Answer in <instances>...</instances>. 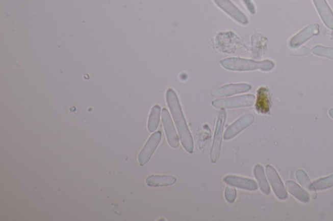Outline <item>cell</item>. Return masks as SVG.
Returning <instances> with one entry per match:
<instances>
[{
  "label": "cell",
  "instance_id": "11",
  "mask_svg": "<svg viewBox=\"0 0 333 221\" xmlns=\"http://www.w3.org/2000/svg\"><path fill=\"white\" fill-rule=\"evenodd\" d=\"M251 88L252 86L248 84H230L216 89L212 95L215 98L227 97L235 94L247 92L251 90Z\"/></svg>",
  "mask_w": 333,
  "mask_h": 221
},
{
  "label": "cell",
  "instance_id": "17",
  "mask_svg": "<svg viewBox=\"0 0 333 221\" xmlns=\"http://www.w3.org/2000/svg\"><path fill=\"white\" fill-rule=\"evenodd\" d=\"M296 176L299 184L305 189L306 192H308L311 198L316 199V197H317V194H316L313 184L311 182L310 178H309L305 171L303 169H298V170L296 171Z\"/></svg>",
  "mask_w": 333,
  "mask_h": 221
},
{
  "label": "cell",
  "instance_id": "10",
  "mask_svg": "<svg viewBox=\"0 0 333 221\" xmlns=\"http://www.w3.org/2000/svg\"><path fill=\"white\" fill-rule=\"evenodd\" d=\"M215 3L219 8L228 14L230 17L242 25H247L249 20L245 14L242 13L239 9L234 5L230 0H214Z\"/></svg>",
  "mask_w": 333,
  "mask_h": 221
},
{
  "label": "cell",
  "instance_id": "2",
  "mask_svg": "<svg viewBox=\"0 0 333 221\" xmlns=\"http://www.w3.org/2000/svg\"><path fill=\"white\" fill-rule=\"evenodd\" d=\"M220 63L222 67L230 71L243 72L260 70L264 72H270L275 67V63L270 60L255 61L241 58H228L222 60Z\"/></svg>",
  "mask_w": 333,
  "mask_h": 221
},
{
  "label": "cell",
  "instance_id": "20",
  "mask_svg": "<svg viewBox=\"0 0 333 221\" xmlns=\"http://www.w3.org/2000/svg\"><path fill=\"white\" fill-rule=\"evenodd\" d=\"M316 190L321 191L333 187V175L320 178L313 183Z\"/></svg>",
  "mask_w": 333,
  "mask_h": 221
},
{
  "label": "cell",
  "instance_id": "12",
  "mask_svg": "<svg viewBox=\"0 0 333 221\" xmlns=\"http://www.w3.org/2000/svg\"><path fill=\"white\" fill-rule=\"evenodd\" d=\"M223 182L225 184L240 189L256 191L258 190V185L254 180L250 178L241 177L239 176L228 175L223 178Z\"/></svg>",
  "mask_w": 333,
  "mask_h": 221
},
{
  "label": "cell",
  "instance_id": "3",
  "mask_svg": "<svg viewBox=\"0 0 333 221\" xmlns=\"http://www.w3.org/2000/svg\"><path fill=\"white\" fill-rule=\"evenodd\" d=\"M255 96L252 94L237 96L226 99H219L213 101L212 106L216 109H237V108L249 107L254 105Z\"/></svg>",
  "mask_w": 333,
  "mask_h": 221
},
{
  "label": "cell",
  "instance_id": "1",
  "mask_svg": "<svg viewBox=\"0 0 333 221\" xmlns=\"http://www.w3.org/2000/svg\"><path fill=\"white\" fill-rule=\"evenodd\" d=\"M166 100L172 116L173 117L174 123H175L179 136H180L182 145L186 151L189 153H192L193 151V137L189 130L187 123H186L178 96L175 91L171 88L168 89L167 91Z\"/></svg>",
  "mask_w": 333,
  "mask_h": 221
},
{
  "label": "cell",
  "instance_id": "18",
  "mask_svg": "<svg viewBox=\"0 0 333 221\" xmlns=\"http://www.w3.org/2000/svg\"><path fill=\"white\" fill-rule=\"evenodd\" d=\"M254 175L255 178L258 181L259 187L261 188L262 193L266 195H270L271 193L270 187L268 180H267L263 167L260 165V164H257L254 168Z\"/></svg>",
  "mask_w": 333,
  "mask_h": 221
},
{
  "label": "cell",
  "instance_id": "24",
  "mask_svg": "<svg viewBox=\"0 0 333 221\" xmlns=\"http://www.w3.org/2000/svg\"><path fill=\"white\" fill-rule=\"evenodd\" d=\"M242 2L251 15H254L256 13V8H255L254 5L252 0H242Z\"/></svg>",
  "mask_w": 333,
  "mask_h": 221
},
{
  "label": "cell",
  "instance_id": "21",
  "mask_svg": "<svg viewBox=\"0 0 333 221\" xmlns=\"http://www.w3.org/2000/svg\"><path fill=\"white\" fill-rule=\"evenodd\" d=\"M312 52L316 56H322L333 60V48L318 45L313 47Z\"/></svg>",
  "mask_w": 333,
  "mask_h": 221
},
{
  "label": "cell",
  "instance_id": "13",
  "mask_svg": "<svg viewBox=\"0 0 333 221\" xmlns=\"http://www.w3.org/2000/svg\"><path fill=\"white\" fill-rule=\"evenodd\" d=\"M271 107L270 94L267 87H261L257 90V100L255 108L257 111L262 114L270 112Z\"/></svg>",
  "mask_w": 333,
  "mask_h": 221
},
{
  "label": "cell",
  "instance_id": "9",
  "mask_svg": "<svg viewBox=\"0 0 333 221\" xmlns=\"http://www.w3.org/2000/svg\"><path fill=\"white\" fill-rule=\"evenodd\" d=\"M254 121V116L251 114H245L236 120L230 127L226 129L223 138L225 140H230L239 135L241 132L245 130L248 127L251 125Z\"/></svg>",
  "mask_w": 333,
  "mask_h": 221
},
{
  "label": "cell",
  "instance_id": "22",
  "mask_svg": "<svg viewBox=\"0 0 333 221\" xmlns=\"http://www.w3.org/2000/svg\"><path fill=\"white\" fill-rule=\"evenodd\" d=\"M236 197H237V192H236V190L234 186H228L226 187L225 197L226 201L228 203L233 204L235 203Z\"/></svg>",
  "mask_w": 333,
  "mask_h": 221
},
{
  "label": "cell",
  "instance_id": "23",
  "mask_svg": "<svg viewBox=\"0 0 333 221\" xmlns=\"http://www.w3.org/2000/svg\"><path fill=\"white\" fill-rule=\"evenodd\" d=\"M309 53H310V49H309L308 48H306V47L303 46L302 47V48H297V49L292 50L291 52H290V54L296 56H304L308 55Z\"/></svg>",
  "mask_w": 333,
  "mask_h": 221
},
{
  "label": "cell",
  "instance_id": "7",
  "mask_svg": "<svg viewBox=\"0 0 333 221\" xmlns=\"http://www.w3.org/2000/svg\"><path fill=\"white\" fill-rule=\"evenodd\" d=\"M266 172L269 182H270L273 192L277 198L280 200L287 199L288 193L275 169L270 165L266 166Z\"/></svg>",
  "mask_w": 333,
  "mask_h": 221
},
{
  "label": "cell",
  "instance_id": "16",
  "mask_svg": "<svg viewBox=\"0 0 333 221\" xmlns=\"http://www.w3.org/2000/svg\"><path fill=\"white\" fill-rule=\"evenodd\" d=\"M286 187L290 194L296 197L302 203H307L310 201V195L300 187L294 181L288 180L286 182Z\"/></svg>",
  "mask_w": 333,
  "mask_h": 221
},
{
  "label": "cell",
  "instance_id": "4",
  "mask_svg": "<svg viewBox=\"0 0 333 221\" xmlns=\"http://www.w3.org/2000/svg\"><path fill=\"white\" fill-rule=\"evenodd\" d=\"M226 113L225 109H222L219 112L218 117H217L216 130H215L213 143L210 151V156H211V161L212 163H216L218 161L219 156H220L222 138H223V133L224 127L226 121Z\"/></svg>",
  "mask_w": 333,
  "mask_h": 221
},
{
  "label": "cell",
  "instance_id": "14",
  "mask_svg": "<svg viewBox=\"0 0 333 221\" xmlns=\"http://www.w3.org/2000/svg\"><path fill=\"white\" fill-rule=\"evenodd\" d=\"M325 26L333 29V13L326 0H313Z\"/></svg>",
  "mask_w": 333,
  "mask_h": 221
},
{
  "label": "cell",
  "instance_id": "5",
  "mask_svg": "<svg viewBox=\"0 0 333 221\" xmlns=\"http://www.w3.org/2000/svg\"><path fill=\"white\" fill-rule=\"evenodd\" d=\"M161 139L162 133L160 131L156 132L151 135L139 154L138 161L141 166H145L150 161L153 152L161 142Z\"/></svg>",
  "mask_w": 333,
  "mask_h": 221
},
{
  "label": "cell",
  "instance_id": "6",
  "mask_svg": "<svg viewBox=\"0 0 333 221\" xmlns=\"http://www.w3.org/2000/svg\"><path fill=\"white\" fill-rule=\"evenodd\" d=\"M320 34V25L318 23H313L308 25L299 31L298 34L294 35L290 40L289 46L290 48L296 49L305 43L311 38Z\"/></svg>",
  "mask_w": 333,
  "mask_h": 221
},
{
  "label": "cell",
  "instance_id": "25",
  "mask_svg": "<svg viewBox=\"0 0 333 221\" xmlns=\"http://www.w3.org/2000/svg\"><path fill=\"white\" fill-rule=\"evenodd\" d=\"M329 115L330 117H331L332 119H333V108L332 109H330L329 111Z\"/></svg>",
  "mask_w": 333,
  "mask_h": 221
},
{
  "label": "cell",
  "instance_id": "19",
  "mask_svg": "<svg viewBox=\"0 0 333 221\" xmlns=\"http://www.w3.org/2000/svg\"><path fill=\"white\" fill-rule=\"evenodd\" d=\"M160 112H161V107L159 105L153 106L151 110L148 122V130L150 133H153L157 130L160 123Z\"/></svg>",
  "mask_w": 333,
  "mask_h": 221
},
{
  "label": "cell",
  "instance_id": "8",
  "mask_svg": "<svg viewBox=\"0 0 333 221\" xmlns=\"http://www.w3.org/2000/svg\"><path fill=\"white\" fill-rule=\"evenodd\" d=\"M162 119L165 134H166L167 142L170 146L176 149L180 145V140H179L176 129L172 123L171 117L170 116L168 110L166 109L162 110Z\"/></svg>",
  "mask_w": 333,
  "mask_h": 221
},
{
  "label": "cell",
  "instance_id": "15",
  "mask_svg": "<svg viewBox=\"0 0 333 221\" xmlns=\"http://www.w3.org/2000/svg\"><path fill=\"white\" fill-rule=\"evenodd\" d=\"M176 178L171 175H150L146 178V184L149 187L169 186L175 184Z\"/></svg>",
  "mask_w": 333,
  "mask_h": 221
}]
</instances>
